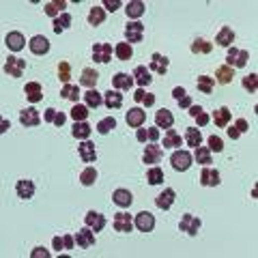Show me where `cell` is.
I'll return each mask as SVG.
<instances>
[{"instance_id":"6da1fadb","label":"cell","mask_w":258,"mask_h":258,"mask_svg":"<svg viewBox=\"0 0 258 258\" xmlns=\"http://www.w3.org/2000/svg\"><path fill=\"white\" fill-rule=\"evenodd\" d=\"M248 61H250V52L248 50H239V48H228V54H226V64L228 67H232V69H241V67H245L248 64Z\"/></svg>"},{"instance_id":"7a4b0ae2","label":"cell","mask_w":258,"mask_h":258,"mask_svg":"<svg viewBox=\"0 0 258 258\" xmlns=\"http://www.w3.org/2000/svg\"><path fill=\"white\" fill-rule=\"evenodd\" d=\"M200 226H202V222H200V217L192 215V213H185V215L181 217V222H179L181 232H187L190 237H196V235H198Z\"/></svg>"},{"instance_id":"3957f363","label":"cell","mask_w":258,"mask_h":258,"mask_svg":"<svg viewBox=\"0 0 258 258\" xmlns=\"http://www.w3.org/2000/svg\"><path fill=\"white\" fill-rule=\"evenodd\" d=\"M192 155L187 153V151H174L172 155H170V164H172V168L177 172H185V170H190L192 168Z\"/></svg>"},{"instance_id":"277c9868","label":"cell","mask_w":258,"mask_h":258,"mask_svg":"<svg viewBox=\"0 0 258 258\" xmlns=\"http://www.w3.org/2000/svg\"><path fill=\"white\" fill-rule=\"evenodd\" d=\"M222 183V174H219L217 168H202V172H200V185L202 187H217Z\"/></svg>"},{"instance_id":"5b68a950","label":"cell","mask_w":258,"mask_h":258,"mask_svg":"<svg viewBox=\"0 0 258 258\" xmlns=\"http://www.w3.org/2000/svg\"><path fill=\"white\" fill-rule=\"evenodd\" d=\"M4 71L11 77H22L24 71H26V61L24 58H17V56H9L4 63Z\"/></svg>"},{"instance_id":"8992f818","label":"cell","mask_w":258,"mask_h":258,"mask_svg":"<svg viewBox=\"0 0 258 258\" xmlns=\"http://www.w3.org/2000/svg\"><path fill=\"white\" fill-rule=\"evenodd\" d=\"M142 37H144V24H140V22H127V26H125V39H127V43L129 45H131V43H140Z\"/></svg>"},{"instance_id":"52a82bcc","label":"cell","mask_w":258,"mask_h":258,"mask_svg":"<svg viewBox=\"0 0 258 258\" xmlns=\"http://www.w3.org/2000/svg\"><path fill=\"white\" fill-rule=\"evenodd\" d=\"M93 61L106 64L112 61V45L110 43H95L93 45Z\"/></svg>"},{"instance_id":"ba28073f","label":"cell","mask_w":258,"mask_h":258,"mask_svg":"<svg viewBox=\"0 0 258 258\" xmlns=\"http://www.w3.org/2000/svg\"><path fill=\"white\" fill-rule=\"evenodd\" d=\"M77 155H80V159L84 161V164H93V161H97V148L90 140H82L80 146H77Z\"/></svg>"},{"instance_id":"9c48e42d","label":"cell","mask_w":258,"mask_h":258,"mask_svg":"<svg viewBox=\"0 0 258 258\" xmlns=\"http://www.w3.org/2000/svg\"><path fill=\"white\" fill-rule=\"evenodd\" d=\"M75 243H77V248H82V250L93 248V245H95V230L88 228V226L80 228V230H77V235H75Z\"/></svg>"},{"instance_id":"30bf717a","label":"cell","mask_w":258,"mask_h":258,"mask_svg":"<svg viewBox=\"0 0 258 258\" xmlns=\"http://www.w3.org/2000/svg\"><path fill=\"white\" fill-rule=\"evenodd\" d=\"M135 228H138L140 232H153L155 228V217H153V213H148V211H140L138 215H135Z\"/></svg>"},{"instance_id":"8fae6325","label":"cell","mask_w":258,"mask_h":258,"mask_svg":"<svg viewBox=\"0 0 258 258\" xmlns=\"http://www.w3.org/2000/svg\"><path fill=\"white\" fill-rule=\"evenodd\" d=\"M19 123H22L24 127H37L39 123H41V114H39L37 108H26L19 112Z\"/></svg>"},{"instance_id":"7c38bea8","label":"cell","mask_w":258,"mask_h":258,"mask_svg":"<svg viewBox=\"0 0 258 258\" xmlns=\"http://www.w3.org/2000/svg\"><path fill=\"white\" fill-rule=\"evenodd\" d=\"M161 157H164V151H161V146H157L155 142H151L146 148H144V153H142V161L144 164H159Z\"/></svg>"},{"instance_id":"4fadbf2b","label":"cell","mask_w":258,"mask_h":258,"mask_svg":"<svg viewBox=\"0 0 258 258\" xmlns=\"http://www.w3.org/2000/svg\"><path fill=\"white\" fill-rule=\"evenodd\" d=\"M125 121H127V125L129 127H133V129H138V127H142L144 125V121H146V112L142 108H131L129 112L125 114Z\"/></svg>"},{"instance_id":"5bb4252c","label":"cell","mask_w":258,"mask_h":258,"mask_svg":"<svg viewBox=\"0 0 258 258\" xmlns=\"http://www.w3.org/2000/svg\"><path fill=\"white\" fill-rule=\"evenodd\" d=\"M112 226L116 232H131L133 228V222L129 217V213H114V219H112Z\"/></svg>"},{"instance_id":"9a60e30c","label":"cell","mask_w":258,"mask_h":258,"mask_svg":"<svg viewBox=\"0 0 258 258\" xmlns=\"http://www.w3.org/2000/svg\"><path fill=\"white\" fill-rule=\"evenodd\" d=\"M15 194L22 200H30L35 196V183H32L30 179H19L15 183Z\"/></svg>"},{"instance_id":"2e32d148","label":"cell","mask_w":258,"mask_h":258,"mask_svg":"<svg viewBox=\"0 0 258 258\" xmlns=\"http://www.w3.org/2000/svg\"><path fill=\"white\" fill-rule=\"evenodd\" d=\"M28 48H30L32 54L43 56V54H48V50H50V41H48V39H45L43 35H35V37L30 39Z\"/></svg>"},{"instance_id":"e0dca14e","label":"cell","mask_w":258,"mask_h":258,"mask_svg":"<svg viewBox=\"0 0 258 258\" xmlns=\"http://www.w3.org/2000/svg\"><path fill=\"white\" fill-rule=\"evenodd\" d=\"M174 198H177V194H174V190H172V187H166V190L161 192L157 198H155V204H157V209L168 211V209H170V206L174 204Z\"/></svg>"},{"instance_id":"ac0fdd59","label":"cell","mask_w":258,"mask_h":258,"mask_svg":"<svg viewBox=\"0 0 258 258\" xmlns=\"http://www.w3.org/2000/svg\"><path fill=\"white\" fill-rule=\"evenodd\" d=\"M84 224H86L88 228H93L95 232H101L103 226H106V215H101V213H97V211H88L86 217H84Z\"/></svg>"},{"instance_id":"d6986e66","label":"cell","mask_w":258,"mask_h":258,"mask_svg":"<svg viewBox=\"0 0 258 258\" xmlns=\"http://www.w3.org/2000/svg\"><path fill=\"white\" fill-rule=\"evenodd\" d=\"M24 95H26V99H28L30 103H39L43 99V88H41V84L39 82H28L24 86Z\"/></svg>"},{"instance_id":"ffe728a7","label":"cell","mask_w":258,"mask_h":258,"mask_svg":"<svg viewBox=\"0 0 258 258\" xmlns=\"http://www.w3.org/2000/svg\"><path fill=\"white\" fill-rule=\"evenodd\" d=\"M4 43H6V48H9L11 52H19V50H24V45H26V39L22 32H17V30H13L9 32V35L4 37Z\"/></svg>"},{"instance_id":"44dd1931","label":"cell","mask_w":258,"mask_h":258,"mask_svg":"<svg viewBox=\"0 0 258 258\" xmlns=\"http://www.w3.org/2000/svg\"><path fill=\"white\" fill-rule=\"evenodd\" d=\"M148 71H153V73H157V75H166L168 58L164 54H159V52H155V54L151 56V69H148Z\"/></svg>"},{"instance_id":"7402d4cb","label":"cell","mask_w":258,"mask_h":258,"mask_svg":"<svg viewBox=\"0 0 258 258\" xmlns=\"http://www.w3.org/2000/svg\"><path fill=\"white\" fill-rule=\"evenodd\" d=\"M155 125H157V129H170L174 125V114L170 112V110H166V108H161L157 114H155Z\"/></svg>"},{"instance_id":"603a6c76","label":"cell","mask_w":258,"mask_h":258,"mask_svg":"<svg viewBox=\"0 0 258 258\" xmlns=\"http://www.w3.org/2000/svg\"><path fill=\"white\" fill-rule=\"evenodd\" d=\"M97 82H99V73L93 69V67H84L82 69V75H80V84L86 88H95Z\"/></svg>"},{"instance_id":"cb8c5ba5","label":"cell","mask_w":258,"mask_h":258,"mask_svg":"<svg viewBox=\"0 0 258 258\" xmlns=\"http://www.w3.org/2000/svg\"><path fill=\"white\" fill-rule=\"evenodd\" d=\"M133 82H138L140 84V88H144V86H148V84L153 82V77H151V71H148L144 64H138V67L133 69Z\"/></svg>"},{"instance_id":"d4e9b609","label":"cell","mask_w":258,"mask_h":258,"mask_svg":"<svg viewBox=\"0 0 258 258\" xmlns=\"http://www.w3.org/2000/svg\"><path fill=\"white\" fill-rule=\"evenodd\" d=\"M144 11H146V4L142 2V0H131V2H127V6H125V13H127L129 19L142 17L144 15Z\"/></svg>"},{"instance_id":"484cf974","label":"cell","mask_w":258,"mask_h":258,"mask_svg":"<svg viewBox=\"0 0 258 258\" xmlns=\"http://www.w3.org/2000/svg\"><path fill=\"white\" fill-rule=\"evenodd\" d=\"M135 140L138 142H157L159 140V129L157 127H146V129L138 127V131H135Z\"/></svg>"},{"instance_id":"4316f807","label":"cell","mask_w":258,"mask_h":258,"mask_svg":"<svg viewBox=\"0 0 258 258\" xmlns=\"http://www.w3.org/2000/svg\"><path fill=\"white\" fill-rule=\"evenodd\" d=\"M64 6H67V2H64V0H50V2L43 4V13L56 19L58 15H63V9H64Z\"/></svg>"},{"instance_id":"83f0119b","label":"cell","mask_w":258,"mask_h":258,"mask_svg":"<svg viewBox=\"0 0 258 258\" xmlns=\"http://www.w3.org/2000/svg\"><path fill=\"white\" fill-rule=\"evenodd\" d=\"M112 202L114 204H119V206H131V202H133V196H131V192L129 190H114V194H112Z\"/></svg>"},{"instance_id":"f1b7e54d","label":"cell","mask_w":258,"mask_h":258,"mask_svg":"<svg viewBox=\"0 0 258 258\" xmlns=\"http://www.w3.org/2000/svg\"><path fill=\"white\" fill-rule=\"evenodd\" d=\"M215 43H217V45H222V48H230V45L235 43V30L228 28V26H224V28L217 32Z\"/></svg>"},{"instance_id":"f546056e","label":"cell","mask_w":258,"mask_h":258,"mask_svg":"<svg viewBox=\"0 0 258 258\" xmlns=\"http://www.w3.org/2000/svg\"><path fill=\"white\" fill-rule=\"evenodd\" d=\"M112 86L114 90H129L133 86V75H127V73H116L112 77Z\"/></svg>"},{"instance_id":"4dcf8cb0","label":"cell","mask_w":258,"mask_h":258,"mask_svg":"<svg viewBox=\"0 0 258 258\" xmlns=\"http://www.w3.org/2000/svg\"><path fill=\"white\" fill-rule=\"evenodd\" d=\"M103 103H106V108L116 110V108L123 106V95L119 93V90H112V88H110L108 93H103Z\"/></svg>"},{"instance_id":"1f68e13d","label":"cell","mask_w":258,"mask_h":258,"mask_svg":"<svg viewBox=\"0 0 258 258\" xmlns=\"http://www.w3.org/2000/svg\"><path fill=\"white\" fill-rule=\"evenodd\" d=\"M90 131H93V127H90L86 121H77L75 125H73V129H71L73 138H77V140H88L90 138Z\"/></svg>"},{"instance_id":"d6a6232c","label":"cell","mask_w":258,"mask_h":258,"mask_svg":"<svg viewBox=\"0 0 258 258\" xmlns=\"http://www.w3.org/2000/svg\"><path fill=\"white\" fill-rule=\"evenodd\" d=\"M232 77H235V69L228 67V64H222V67L215 69V77L213 80H217L219 84H230Z\"/></svg>"},{"instance_id":"836d02e7","label":"cell","mask_w":258,"mask_h":258,"mask_svg":"<svg viewBox=\"0 0 258 258\" xmlns=\"http://www.w3.org/2000/svg\"><path fill=\"white\" fill-rule=\"evenodd\" d=\"M103 22H106V9H103V6H93V9L88 11V24L101 26Z\"/></svg>"},{"instance_id":"e575fe53","label":"cell","mask_w":258,"mask_h":258,"mask_svg":"<svg viewBox=\"0 0 258 258\" xmlns=\"http://www.w3.org/2000/svg\"><path fill=\"white\" fill-rule=\"evenodd\" d=\"M61 97L77 103V99L82 97V93H80V88H77V84H64V86L61 88Z\"/></svg>"},{"instance_id":"d590c367","label":"cell","mask_w":258,"mask_h":258,"mask_svg":"<svg viewBox=\"0 0 258 258\" xmlns=\"http://www.w3.org/2000/svg\"><path fill=\"white\" fill-rule=\"evenodd\" d=\"M82 97H84V103H86L88 108H95V110H97V108H99L101 103H103V95H101V93H97L95 88H90L88 93H84Z\"/></svg>"},{"instance_id":"8d00e7d4","label":"cell","mask_w":258,"mask_h":258,"mask_svg":"<svg viewBox=\"0 0 258 258\" xmlns=\"http://www.w3.org/2000/svg\"><path fill=\"white\" fill-rule=\"evenodd\" d=\"M185 142H187V146H200V142H202V133H200V129L198 127H187V131H185Z\"/></svg>"},{"instance_id":"74e56055","label":"cell","mask_w":258,"mask_h":258,"mask_svg":"<svg viewBox=\"0 0 258 258\" xmlns=\"http://www.w3.org/2000/svg\"><path fill=\"white\" fill-rule=\"evenodd\" d=\"M213 121H215L217 127H228V123H230V110L226 108V106L217 108L215 114H213Z\"/></svg>"},{"instance_id":"f35d334b","label":"cell","mask_w":258,"mask_h":258,"mask_svg":"<svg viewBox=\"0 0 258 258\" xmlns=\"http://www.w3.org/2000/svg\"><path fill=\"white\" fill-rule=\"evenodd\" d=\"M196 86L200 93H204V95H211L213 93V88H215V80L209 75H200L198 80H196Z\"/></svg>"},{"instance_id":"ab89813d","label":"cell","mask_w":258,"mask_h":258,"mask_svg":"<svg viewBox=\"0 0 258 258\" xmlns=\"http://www.w3.org/2000/svg\"><path fill=\"white\" fill-rule=\"evenodd\" d=\"M211 50H213V43H209L206 39H194V43H192V52L194 54H211Z\"/></svg>"},{"instance_id":"60d3db41","label":"cell","mask_w":258,"mask_h":258,"mask_svg":"<svg viewBox=\"0 0 258 258\" xmlns=\"http://www.w3.org/2000/svg\"><path fill=\"white\" fill-rule=\"evenodd\" d=\"M146 181H148V185H159V183H164V170L157 166H153V168H148L146 170Z\"/></svg>"},{"instance_id":"b9f144b4","label":"cell","mask_w":258,"mask_h":258,"mask_svg":"<svg viewBox=\"0 0 258 258\" xmlns=\"http://www.w3.org/2000/svg\"><path fill=\"white\" fill-rule=\"evenodd\" d=\"M88 110H90V108L86 106V103H75V106L71 108V119H73L75 123H77V121H86V116L90 114Z\"/></svg>"},{"instance_id":"7bdbcfd3","label":"cell","mask_w":258,"mask_h":258,"mask_svg":"<svg viewBox=\"0 0 258 258\" xmlns=\"http://www.w3.org/2000/svg\"><path fill=\"white\" fill-rule=\"evenodd\" d=\"M114 54H116V58H119V61H129V58L133 56V48L131 45H129L127 41L125 43H119L114 48Z\"/></svg>"},{"instance_id":"ee69618b","label":"cell","mask_w":258,"mask_h":258,"mask_svg":"<svg viewBox=\"0 0 258 258\" xmlns=\"http://www.w3.org/2000/svg\"><path fill=\"white\" fill-rule=\"evenodd\" d=\"M133 99H135V103H142V106L151 108L153 103H155V95L146 93L144 88H138V90H135V95H133Z\"/></svg>"},{"instance_id":"f6af8a7d","label":"cell","mask_w":258,"mask_h":258,"mask_svg":"<svg viewBox=\"0 0 258 258\" xmlns=\"http://www.w3.org/2000/svg\"><path fill=\"white\" fill-rule=\"evenodd\" d=\"M181 146V133H177L174 129H168L164 135V148H177Z\"/></svg>"},{"instance_id":"bcb514c9","label":"cell","mask_w":258,"mask_h":258,"mask_svg":"<svg viewBox=\"0 0 258 258\" xmlns=\"http://www.w3.org/2000/svg\"><path fill=\"white\" fill-rule=\"evenodd\" d=\"M71 22H73V19H71L69 13H63V15H58V17L54 19V32H56V35H61L63 30L69 28Z\"/></svg>"},{"instance_id":"7dc6e473","label":"cell","mask_w":258,"mask_h":258,"mask_svg":"<svg viewBox=\"0 0 258 258\" xmlns=\"http://www.w3.org/2000/svg\"><path fill=\"white\" fill-rule=\"evenodd\" d=\"M95 181H97V170H95V168H84V170L80 172V183L84 187L95 185Z\"/></svg>"},{"instance_id":"c3c4849f","label":"cell","mask_w":258,"mask_h":258,"mask_svg":"<svg viewBox=\"0 0 258 258\" xmlns=\"http://www.w3.org/2000/svg\"><path fill=\"white\" fill-rule=\"evenodd\" d=\"M114 127H116V121H114V116H108V119H101L99 123H97V131H99L101 135L110 133Z\"/></svg>"},{"instance_id":"681fc988","label":"cell","mask_w":258,"mask_h":258,"mask_svg":"<svg viewBox=\"0 0 258 258\" xmlns=\"http://www.w3.org/2000/svg\"><path fill=\"white\" fill-rule=\"evenodd\" d=\"M196 161L198 164H213V157H211V151L209 146H196Z\"/></svg>"},{"instance_id":"f907efd6","label":"cell","mask_w":258,"mask_h":258,"mask_svg":"<svg viewBox=\"0 0 258 258\" xmlns=\"http://www.w3.org/2000/svg\"><path fill=\"white\" fill-rule=\"evenodd\" d=\"M58 77H61V82L69 84V80H71V64L67 61H61V64H58Z\"/></svg>"},{"instance_id":"816d5d0a","label":"cell","mask_w":258,"mask_h":258,"mask_svg":"<svg viewBox=\"0 0 258 258\" xmlns=\"http://www.w3.org/2000/svg\"><path fill=\"white\" fill-rule=\"evenodd\" d=\"M241 84H243V88H245V90H250V93H256V88H258V75H256V73L245 75Z\"/></svg>"},{"instance_id":"f5cc1de1","label":"cell","mask_w":258,"mask_h":258,"mask_svg":"<svg viewBox=\"0 0 258 258\" xmlns=\"http://www.w3.org/2000/svg\"><path fill=\"white\" fill-rule=\"evenodd\" d=\"M209 151H215V153L224 151V142H222L219 135H211V138H209Z\"/></svg>"},{"instance_id":"db71d44e","label":"cell","mask_w":258,"mask_h":258,"mask_svg":"<svg viewBox=\"0 0 258 258\" xmlns=\"http://www.w3.org/2000/svg\"><path fill=\"white\" fill-rule=\"evenodd\" d=\"M52 248L58 250V252H61V250H67V243H64V237H54V239H52Z\"/></svg>"},{"instance_id":"11a10c76","label":"cell","mask_w":258,"mask_h":258,"mask_svg":"<svg viewBox=\"0 0 258 258\" xmlns=\"http://www.w3.org/2000/svg\"><path fill=\"white\" fill-rule=\"evenodd\" d=\"M194 119H196V123H198V125H200V127H204V125H209V121H211V119H209V114H206V112H204V110H202V112H200V114H196V116H194Z\"/></svg>"},{"instance_id":"9f6ffc18","label":"cell","mask_w":258,"mask_h":258,"mask_svg":"<svg viewBox=\"0 0 258 258\" xmlns=\"http://www.w3.org/2000/svg\"><path fill=\"white\" fill-rule=\"evenodd\" d=\"M103 9H108V11H116V9H121V2L119 0H103Z\"/></svg>"},{"instance_id":"6f0895ef","label":"cell","mask_w":258,"mask_h":258,"mask_svg":"<svg viewBox=\"0 0 258 258\" xmlns=\"http://www.w3.org/2000/svg\"><path fill=\"white\" fill-rule=\"evenodd\" d=\"M235 127H237V131H239V133H245V131L250 129V125H248V121H245V119H237Z\"/></svg>"},{"instance_id":"680465c9","label":"cell","mask_w":258,"mask_h":258,"mask_svg":"<svg viewBox=\"0 0 258 258\" xmlns=\"http://www.w3.org/2000/svg\"><path fill=\"white\" fill-rule=\"evenodd\" d=\"M56 110L54 108H48V110H45V114H43V121L45 123H54V119H56Z\"/></svg>"},{"instance_id":"91938a15","label":"cell","mask_w":258,"mask_h":258,"mask_svg":"<svg viewBox=\"0 0 258 258\" xmlns=\"http://www.w3.org/2000/svg\"><path fill=\"white\" fill-rule=\"evenodd\" d=\"M32 258H48L50 256V252H45V248H35V250H32V254H30Z\"/></svg>"},{"instance_id":"94428289","label":"cell","mask_w":258,"mask_h":258,"mask_svg":"<svg viewBox=\"0 0 258 258\" xmlns=\"http://www.w3.org/2000/svg\"><path fill=\"white\" fill-rule=\"evenodd\" d=\"M226 131H228V138H230V140H239V138H241V133L237 131V127H235V125L228 127V129H226Z\"/></svg>"},{"instance_id":"6125c7cd","label":"cell","mask_w":258,"mask_h":258,"mask_svg":"<svg viewBox=\"0 0 258 258\" xmlns=\"http://www.w3.org/2000/svg\"><path fill=\"white\" fill-rule=\"evenodd\" d=\"M177 103H179L181 108H190V106H192V97H190V95H185V97H181V99H179Z\"/></svg>"},{"instance_id":"be15d7a7","label":"cell","mask_w":258,"mask_h":258,"mask_svg":"<svg viewBox=\"0 0 258 258\" xmlns=\"http://www.w3.org/2000/svg\"><path fill=\"white\" fill-rule=\"evenodd\" d=\"M64 121H67V116H64L63 112H58V114H56V119H54V125H56V127H63V125H64Z\"/></svg>"},{"instance_id":"e7e4bbea","label":"cell","mask_w":258,"mask_h":258,"mask_svg":"<svg viewBox=\"0 0 258 258\" xmlns=\"http://www.w3.org/2000/svg\"><path fill=\"white\" fill-rule=\"evenodd\" d=\"M185 95H187V93H185V88H181V86H177V88L172 90V97H174L177 101L181 99V97H185Z\"/></svg>"},{"instance_id":"03108f58","label":"cell","mask_w":258,"mask_h":258,"mask_svg":"<svg viewBox=\"0 0 258 258\" xmlns=\"http://www.w3.org/2000/svg\"><path fill=\"white\" fill-rule=\"evenodd\" d=\"M187 110H190V116H196V114L202 112V108H200V106H190Z\"/></svg>"}]
</instances>
